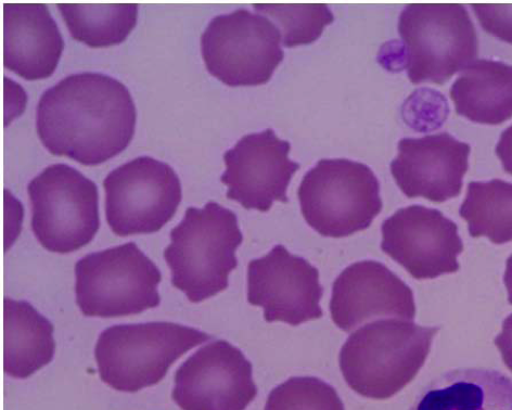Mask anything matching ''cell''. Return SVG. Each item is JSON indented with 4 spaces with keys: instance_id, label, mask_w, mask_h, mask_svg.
I'll return each instance as SVG.
<instances>
[{
    "instance_id": "obj_1",
    "label": "cell",
    "mask_w": 512,
    "mask_h": 410,
    "mask_svg": "<svg viewBox=\"0 0 512 410\" xmlns=\"http://www.w3.org/2000/svg\"><path fill=\"white\" fill-rule=\"evenodd\" d=\"M132 94L111 76L82 72L43 93L36 131L46 149L83 165L104 163L124 151L135 134Z\"/></svg>"
},
{
    "instance_id": "obj_2",
    "label": "cell",
    "mask_w": 512,
    "mask_h": 410,
    "mask_svg": "<svg viewBox=\"0 0 512 410\" xmlns=\"http://www.w3.org/2000/svg\"><path fill=\"white\" fill-rule=\"evenodd\" d=\"M439 330L396 318L366 325L342 347L340 368L345 381L369 399H390L425 365Z\"/></svg>"
},
{
    "instance_id": "obj_3",
    "label": "cell",
    "mask_w": 512,
    "mask_h": 410,
    "mask_svg": "<svg viewBox=\"0 0 512 410\" xmlns=\"http://www.w3.org/2000/svg\"><path fill=\"white\" fill-rule=\"evenodd\" d=\"M243 241L238 217L214 201L203 209L186 210L171 232L164 259L171 268L172 285L192 303L206 301L229 286L238 266L236 251Z\"/></svg>"
},
{
    "instance_id": "obj_4",
    "label": "cell",
    "mask_w": 512,
    "mask_h": 410,
    "mask_svg": "<svg viewBox=\"0 0 512 410\" xmlns=\"http://www.w3.org/2000/svg\"><path fill=\"white\" fill-rule=\"evenodd\" d=\"M210 339L206 332L173 323L112 326L100 333L95 348L100 378L127 393L156 386L179 357Z\"/></svg>"
},
{
    "instance_id": "obj_5",
    "label": "cell",
    "mask_w": 512,
    "mask_h": 410,
    "mask_svg": "<svg viewBox=\"0 0 512 410\" xmlns=\"http://www.w3.org/2000/svg\"><path fill=\"white\" fill-rule=\"evenodd\" d=\"M404 68L413 84L442 85L478 56V35L464 5L411 4L401 12Z\"/></svg>"
},
{
    "instance_id": "obj_6",
    "label": "cell",
    "mask_w": 512,
    "mask_h": 410,
    "mask_svg": "<svg viewBox=\"0 0 512 410\" xmlns=\"http://www.w3.org/2000/svg\"><path fill=\"white\" fill-rule=\"evenodd\" d=\"M303 217L324 237L343 238L367 229L382 210L380 183L368 165L322 159L299 187Z\"/></svg>"
},
{
    "instance_id": "obj_7",
    "label": "cell",
    "mask_w": 512,
    "mask_h": 410,
    "mask_svg": "<svg viewBox=\"0 0 512 410\" xmlns=\"http://www.w3.org/2000/svg\"><path fill=\"white\" fill-rule=\"evenodd\" d=\"M75 277L76 303L87 317L136 315L161 303L160 269L135 242L86 255Z\"/></svg>"
},
{
    "instance_id": "obj_8",
    "label": "cell",
    "mask_w": 512,
    "mask_h": 410,
    "mask_svg": "<svg viewBox=\"0 0 512 410\" xmlns=\"http://www.w3.org/2000/svg\"><path fill=\"white\" fill-rule=\"evenodd\" d=\"M32 229L50 252L67 254L91 242L100 227L97 185L72 166L57 163L28 186Z\"/></svg>"
},
{
    "instance_id": "obj_9",
    "label": "cell",
    "mask_w": 512,
    "mask_h": 410,
    "mask_svg": "<svg viewBox=\"0 0 512 410\" xmlns=\"http://www.w3.org/2000/svg\"><path fill=\"white\" fill-rule=\"evenodd\" d=\"M281 33L270 19L248 9L213 18L201 36L208 71L228 86H258L271 81L284 60Z\"/></svg>"
},
{
    "instance_id": "obj_10",
    "label": "cell",
    "mask_w": 512,
    "mask_h": 410,
    "mask_svg": "<svg viewBox=\"0 0 512 410\" xmlns=\"http://www.w3.org/2000/svg\"><path fill=\"white\" fill-rule=\"evenodd\" d=\"M104 187L108 225L121 237L159 232L182 201L181 179L172 166L148 156L114 169Z\"/></svg>"
},
{
    "instance_id": "obj_11",
    "label": "cell",
    "mask_w": 512,
    "mask_h": 410,
    "mask_svg": "<svg viewBox=\"0 0 512 410\" xmlns=\"http://www.w3.org/2000/svg\"><path fill=\"white\" fill-rule=\"evenodd\" d=\"M256 395L251 363L224 340L191 355L177 369L172 392L183 410H246Z\"/></svg>"
},
{
    "instance_id": "obj_12",
    "label": "cell",
    "mask_w": 512,
    "mask_h": 410,
    "mask_svg": "<svg viewBox=\"0 0 512 410\" xmlns=\"http://www.w3.org/2000/svg\"><path fill=\"white\" fill-rule=\"evenodd\" d=\"M381 249L415 279H434L459 269L464 243L457 225L439 210L411 205L382 224Z\"/></svg>"
},
{
    "instance_id": "obj_13",
    "label": "cell",
    "mask_w": 512,
    "mask_h": 410,
    "mask_svg": "<svg viewBox=\"0 0 512 410\" xmlns=\"http://www.w3.org/2000/svg\"><path fill=\"white\" fill-rule=\"evenodd\" d=\"M291 145L272 128L243 136L225 152L221 181L227 198L247 210L268 212L275 201L287 203V190L300 164L289 158Z\"/></svg>"
},
{
    "instance_id": "obj_14",
    "label": "cell",
    "mask_w": 512,
    "mask_h": 410,
    "mask_svg": "<svg viewBox=\"0 0 512 410\" xmlns=\"http://www.w3.org/2000/svg\"><path fill=\"white\" fill-rule=\"evenodd\" d=\"M323 294L317 269L284 246L249 264L248 301L262 307L268 323L298 326L322 318Z\"/></svg>"
},
{
    "instance_id": "obj_15",
    "label": "cell",
    "mask_w": 512,
    "mask_h": 410,
    "mask_svg": "<svg viewBox=\"0 0 512 410\" xmlns=\"http://www.w3.org/2000/svg\"><path fill=\"white\" fill-rule=\"evenodd\" d=\"M391 162L396 184L408 198L442 203L460 195L471 148L448 133L400 140Z\"/></svg>"
},
{
    "instance_id": "obj_16",
    "label": "cell",
    "mask_w": 512,
    "mask_h": 410,
    "mask_svg": "<svg viewBox=\"0 0 512 410\" xmlns=\"http://www.w3.org/2000/svg\"><path fill=\"white\" fill-rule=\"evenodd\" d=\"M330 312L334 323L350 332L379 318L412 322L416 305L412 289L388 267L363 261L345 268L335 281Z\"/></svg>"
},
{
    "instance_id": "obj_17",
    "label": "cell",
    "mask_w": 512,
    "mask_h": 410,
    "mask_svg": "<svg viewBox=\"0 0 512 410\" xmlns=\"http://www.w3.org/2000/svg\"><path fill=\"white\" fill-rule=\"evenodd\" d=\"M64 49L57 22L45 4L4 5V64L28 81L53 75Z\"/></svg>"
},
{
    "instance_id": "obj_18",
    "label": "cell",
    "mask_w": 512,
    "mask_h": 410,
    "mask_svg": "<svg viewBox=\"0 0 512 410\" xmlns=\"http://www.w3.org/2000/svg\"><path fill=\"white\" fill-rule=\"evenodd\" d=\"M411 410H512V380L490 369H457L434 379Z\"/></svg>"
},
{
    "instance_id": "obj_19",
    "label": "cell",
    "mask_w": 512,
    "mask_h": 410,
    "mask_svg": "<svg viewBox=\"0 0 512 410\" xmlns=\"http://www.w3.org/2000/svg\"><path fill=\"white\" fill-rule=\"evenodd\" d=\"M456 112L480 124L499 125L512 118V66L503 61H473L451 88Z\"/></svg>"
},
{
    "instance_id": "obj_20",
    "label": "cell",
    "mask_w": 512,
    "mask_h": 410,
    "mask_svg": "<svg viewBox=\"0 0 512 410\" xmlns=\"http://www.w3.org/2000/svg\"><path fill=\"white\" fill-rule=\"evenodd\" d=\"M54 326L25 301L4 300V369L27 379L54 360Z\"/></svg>"
},
{
    "instance_id": "obj_21",
    "label": "cell",
    "mask_w": 512,
    "mask_h": 410,
    "mask_svg": "<svg viewBox=\"0 0 512 410\" xmlns=\"http://www.w3.org/2000/svg\"><path fill=\"white\" fill-rule=\"evenodd\" d=\"M473 238L486 237L495 245L512 241V184L502 179L471 182L459 209Z\"/></svg>"
},
{
    "instance_id": "obj_22",
    "label": "cell",
    "mask_w": 512,
    "mask_h": 410,
    "mask_svg": "<svg viewBox=\"0 0 512 410\" xmlns=\"http://www.w3.org/2000/svg\"><path fill=\"white\" fill-rule=\"evenodd\" d=\"M57 8L74 40L93 48L123 43L136 27L138 18L137 4H58Z\"/></svg>"
},
{
    "instance_id": "obj_23",
    "label": "cell",
    "mask_w": 512,
    "mask_h": 410,
    "mask_svg": "<svg viewBox=\"0 0 512 410\" xmlns=\"http://www.w3.org/2000/svg\"><path fill=\"white\" fill-rule=\"evenodd\" d=\"M256 12L273 19L286 47L309 45L318 40L335 16L326 4L253 5Z\"/></svg>"
},
{
    "instance_id": "obj_24",
    "label": "cell",
    "mask_w": 512,
    "mask_h": 410,
    "mask_svg": "<svg viewBox=\"0 0 512 410\" xmlns=\"http://www.w3.org/2000/svg\"><path fill=\"white\" fill-rule=\"evenodd\" d=\"M265 410H344L337 391L314 377H294L274 389Z\"/></svg>"
},
{
    "instance_id": "obj_25",
    "label": "cell",
    "mask_w": 512,
    "mask_h": 410,
    "mask_svg": "<svg viewBox=\"0 0 512 410\" xmlns=\"http://www.w3.org/2000/svg\"><path fill=\"white\" fill-rule=\"evenodd\" d=\"M482 28L503 42L512 44L511 5H472Z\"/></svg>"
},
{
    "instance_id": "obj_26",
    "label": "cell",
    "mask_w": 512,
    "mask_h": 410,
    "mask_svg": "<svg viewBox=\"0 0 512 410\" xmlns=\"http://www.w3.org/2000/svg\"><path fill=\"white\" fill-rule=\"evenodd\" d=\"M495 344L502 354L503 362L512 373V314L505 319L503 330L495 339Z\"/></svg>"
},
{
    "instance_id": "obj_27",
    "label": "cell",
    "mask_w": 512,
    "mask_h": 410,
    "mask_svg": "<svg viewBox=\"0 0 512 410\" xmlns=\"http://www.w3.org/2000/svg\"><path fill=\"white\" fill-rule=\"evenodd\" d=\"M496 155L504 170L512 175V125L503 132L496 147Z\"/></svg>"
},
{
    "instance_id": "obj_28",
    "label": "cell",
    "mask_w": 512,
    "mask_h": 410,
    "mask_svg": "<svg viewBox=\"0 0 512 410\" xmlns=\"http://www.w3.org/2000/svg\"><path fill=\"white\" fill-rule=\"evenodd\" d=\"M504 283L508 292V302L512 305V255L507 260Z\"/></svg>"
}]
</instances>
